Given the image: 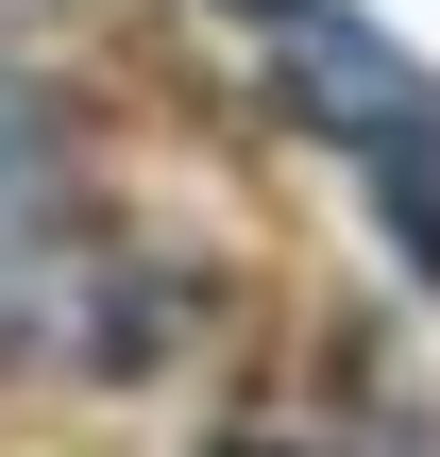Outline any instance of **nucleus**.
<instances>
[{
    "label": "nucleus",
    "mask_w": 440,
    "mask_h": 457,
    "mask_svg": "<svg viewBox=\"0 0 440 457\" xmlns=\"http://www.w3.org/2000/svg\"><path fill=\"white\" fill-rule=\"evenodd\" d=\"M102 356V204H85V153L51 119V85L0 68V373L17 356Z\"/></svg>",
    "instance_id": "f257e3e1"
},
{
    "label": "nucleus",
    "mask_w": 440,
    "mask_h": 457,
    "mask_svg": "<svg viewBox=\"0 0 440 457\" xmlns=\"http://www.w3.org/2000/svg\"><path fill=\"white\" fill-rule=\"evenodd\" d=\"M356 170H373V204H390V254L424 271V305H440V102H424V119H390Z\"/></svg>",
    "instance_id": "f03ea898"
},
{
    "label": "nucleus",
    "mask_w": 440,
    "mask_h": 457,
    "mask_svg": "<svg viewBox=\"0 0 440 457\" xmlns=\"http://www.w3.org/2000/svg\"><path fill=\"white\" fill-rule=\"evenodd\" d=\"M220 17H254V34H271V51H305V34H339V17H356V0H220Z\"/></svg>",
    "instance_id": "7ed1b4c3"
},
{
    "label": "nucleus",
    "mask_w": 440,
    "mask_h": 457,
    "mask_svg": "<svg viewBox=\"0 0 440 457\" xmlns=\"http://www.w3.org/2000/svg\"><path fill=\"white\" fill-rule=\"evenodd\" d=\"M203 457H288V441H203Z\"/></svg>",
    "instance_id": "20e7f679"
}]
</instances>
